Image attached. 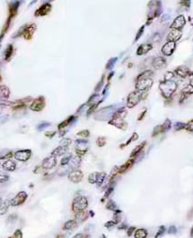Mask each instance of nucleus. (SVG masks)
<instances>
[{"instance_id": "1", "label": "nucleus", "mask_w": 193, "mask_h": 238, "mask_svg": "<svg viewBox=\"0 0 193 238\" xmlns=\"http://www.w3.org/2000/svg\"><path fill=\"white\" fill-rule=\"evenodd\" d=\"M153 72L151 71H146L142 73L137 79L136 83V89L139 92H143L147 90H149L153 84L152 80Z\"/></svg>"}, {"instance_id": "2", "label": "nucleus", "mask_w": 193, "mask_h": 238, "mask_svg": "<svg viewBox=\"0 0 193 238\" xmlns=\"http://www.w3.org/2000/svg\"><path fill=\"white\" fill-rule=\"evenodd\" d=\"M87 207H88V200L85 196H83V195L77 196L72 202V210L75 213L85 210Z\"/></svg>"}, {"instance_id": "3", "label": "nucleus", "mask_w": 193, "mask_h": 238, "mask_svg": "<svg viewBox=\"0 0 193 238\" xmlns=\"http://www.w3.org/2000/svg\"><path fill=\"white\" fill-rule=\"evenodd\" d=\"M176 83L172 81L171 80L169 81H164L160 83V90L162 91L163 96L165 98H170L173 95V93L176 90Z\"/></svg>"}, {"instance_id": "4", "label": "nucleus", "mask_w": 193, "mask_h": 238, "mask_svg": "<svg viewBox=\"0 0 193 238\" xmlns=\"http://www.w3.org/2000/svg\"><path fill=\"white\" fill-rule=\"evenodd\" d=\"M106 178L105 172H93L88 175V182L90 184H96L101 186Z\"/></svg>"}, {"instance_id": "5", "label": "nucleus", "mask_w": 193, "mask_h": 238, "mask_svg": "<svg viewBox=\"0 0 193 238\" xmlns=\"http://www.w3.org/2000/svg\"><path fill=\"white\" fill-rule=\"evenodd\" d=\"M141 94H142V92L136 91L134 92H131L129 95L128 100H127V107L129 108H132L137 105L141 100Z\"/></svg>"}, {"instance_id": "6", "label": "nucleus", "mask_w": 193, "mask_h": 238, "mask_svg": "<svg viewBox=\"0 0 193 238\" xmlns=\"http://www.w3.org/2000/svg\"><path fill=\"white\" fill-rule=\"evenodd\" d=\"M27 197H28V195L25 192H20L12 200H10V205L14 206V207H17V206L24 204Z\"/></svg>"}, {"instance_id": "7", "label": "nucleus", "mask_w": 193, "mask_h": 238, "mask_svg": "<svg viewBox=\"0 0 193 238\" xmlns=\"http://www.w3.org/2000/svg\"><path fill=\"white\" fill-rule=\"evenodd\" d=\"M14 157L16 160L18 161H22V162H25L28 159H30V158L32 157V151L31 150H20L17 151L16 152H14Z\"/></svg>"}, {"instance_id": "8", "label": "nucleus", "mask_w": 193, "mask_h": 238, "mask_svg": "<svg viewBox=\"0 0 193 238\" xmlns=\"http://www.w3.org/2000/svg\"><path fill=\"white\" fill-rule=\"evenodd\" d=\"M68 177L69 181H71L74 184H78L83 180L84 174L81 170L79 169H74L71 170L68 175Z\"/></svg>"}, {"instance_id": "9", "label": "nucleus", "mask_w": 193, "mask_h": 238, "mask_svg": "<svg viewBox=\"0 0 193 238\" xmlns=\"http://www.w3.org/2000/svg\"><path fill=\"white\" fill-rule=\"evenodd\" d=\"M87 141L85 140H77L76 142V144H77V147H76V152H77V156H83L85 155L87 151H88V148H87Z\"/></svg>"}, {"instance_id": "10", "label": "nucleus", "mask_w": 193, "mask_h": 238, "mask_svg": "<svg viewBox=\"0 0 193 238\" xmlns=\"http://www.w3.org/2000/svg\"><path fill=\"white\" fill-rule=\"evenodd\" d=\"M44 107H45V100H44L43 97H40V98L36 99L33 101L31 106H30V108L33 111L40 112V111H41L44 108Z\"/></svg>"}, {"instance_id": "11", "label": "nucleus", "mask_w": 193, "mask_h": 238, "mask_svg": "<svg viewBox=\"0 0 193 238\" xmlns=\"http://www.w3.org/2000/svg\"><path fill=\"white\" fill-rule=\"evenodd\" d=\"M56 165H57V157L52 156V155H50L49 157L44 159L41 163L42 167L45 170L53 168L54 167H56Z\"/></svg>"}, {"instance_id": "12", "label": "nucleus", "mask_w": 193, "mask_h": 238, "mask_svg": "<svg viewBox=\"0 0 193 238\" xmlns=\"http://www.w3.org/2000/svg\"><path fill=\"white\" fill-rule=\"evenodd\" d=\"M136 162V159L135 158H130L127 162L123 164L122 166H121L120 167H118V175H121L126 173L127 171H129L133 166H134Z\"/></svg>"}, {"instance_id": "13", "label": "nucleus", "mask_w": 193, "mask_h": 238, "mask_svg": "<svg viewBox=\"0 0 193 238\" xmlns=\"http://www.w3.org/2000/svg\"><path fill=\"white\" fill-rule=\"evenodd\" d=\"M175 47H176V43L175 42H173V41H168L167 43H165L164 47L162 48V52L163 54L165 55V56H171L173 51L175 49Z\"/></svg>"}, {"instance_id": "14", "label": "nucleus", "mask_w": 193, "mask_h": 238, "mask_svg": "<svg viewBox=\"0 0 193 238\" xmlns=\"http://www.w3.org/2000/svg\"><path fill=\"white\" fill-rule=\"evenodd\" d=\"M110 124H112L114 125L115 127L119 128V129H121L123 131H125L126 129H127V123H126L123 119H120V118H112L111 120L109 122Z\"/></svg>"}, {"instance_id": "15", "label": "nucleus", "mask_w": 193, "mask_h": 238, "mask_svg": "<svg viewBox=\"0 0 193 238\" xmlns=\"http://www.w3.org/2000/svg\"><path fill=\"white\" fill-rule=\"evenodd\" d=\"M184 24H185V18L183 15H180L173 21V23L172 24L170 28L173 30H180L184 26Z\"/></svg>"}, {"instance_id": "16", "label": "nucleus", "mask_w": 193, "mask_h": 238, "mask_svg": "<svg viewBox=\"0 0 193 238\" xmlns=\"http://www.w3.org/2000/svg\"><path fill=\"white\" fill-rule=\"evenodd\" d=\"M1 167L5 170V171H8V172H12V171H14L16 168V163L14 162V160L12 159H7L6 161H5Z\"/></svg>"}, {"instance_id": "17", "label": "nucleus", "mask_w": 193, "mask_h": 238, "mask_svg": "<svg viewBox=\"0 0 193 238\" xmlns=\"http://www.w3.org/2000/svg\"><path fill=\"white\" fill-rule=\"evenodd\" d=\"M51 10V5L49 4H45L41 5L40 8L35 12V15L37 16H43L48 14Z\"/></svg>"}, {"instance_id": "18", "label": "nucleus", "mask_w": 193, "mask_h": 238, "mask_svg": "<svg viewBox=\"0 0 193 238\" xmlns=\"http://www.w3.org/2000/svg\"><path fill=\"white\" fill-rule=\"evenodd\" d=\"M90 216H89V212L85 211V210H83V211H79V212H77L75 213V220L78 223H82V222H85Z\"/></svg>"}, {"instance_id": "19", "label": "nucleus", "mask_w": 193, "mask_h": 238, "mask_svg": "<svg viewBox=\"0 0 193 238\" xmlns=\"http://www.w3.org/2000/svg\"><path fill=\"white\" fill-rule=\"evenodd\" d=\"M181 32L180 30H173V31L168 34L167 40L175 42L181 38Z\"/></svg>"}, {"instance_id": "20", "label": "nucleus", "mask_w": 193, "mask_h": 238, "mask_svg": "<svg viewBox=\"0 0 193 238\" xmlns=\"http://www.w3.org/2000/svg\"><path fill=\"white\" fill-rule=\"evenodd\" d=\"M68 152V147L58 146V148L55 149V150L52 151V152H51V155L55 156V157H59V156L66 155Z\"/></svg>"}, {"instance_id": "21", "label": "nucleus", "mask_w": 193, "mask_h": 238, "mask_svg": "<svg viewBox=\"0 0 193 238\" xmlns=\"http://www.w3.org/2000/svg\"><path fill=\"white\" fill-rule=\"evenodd\" d=\"M68 164L70 165V168L71 170L74 169H78L80 165H81V158L80 156H75V157H72V159H70Z\"/></svg>"}, {"instance_id": "22", "label": "nucleus", "mask_w": 193, "mask_h": 238, "mask_svg": "<svg viewBox=\"0 0 193 238\" xmlns=\"http://www.w3.org/2000/svg\"><path fill=\"white\" fill-rule=\"evenodd\" d=\"M146 144V142L145 141V142L141 143L139 145H137V146L134 149V150L132 151V152H131V154H130V158H136L139 153L142 152V151H143V149L145 148Z\"/></svg>"}, {"instance_id": "23", "label": "nucleus", "mask_w": 193, "mask_h": 238, "mask_svg": "<svg viewBox=\"0 0 193 238\" xmlns=\"http://www.w3.org/2000/svg\"><path fill=\"white\" fill-rule=\"evenodd\" d=\"M152 45L151 44H143V45H141L137 51V55H145L146 54L147 52H149L151 49H152Z\"/></svg>"}, {"instance_id": "24", "label": "nucleus", "mask_w": 193, "mask_h": 238, "mask_svg": "<svg viewBox=\"0 0 193 238\" xmlns=\"http://www.w3.org/2000/svg\"><path fill=\"white\" fill-rule=\"evenodd\" d=\"M165 65V60L163 57H156L153 60V66L155 69H160Z\"/></svg>"}, {"instance_id": "25", "label": "nucleus", "mask_w": 193, "mask_h": 238, "mask_svg": "<svg viewBox=\"0 0 193 238\" xmlns=\"http://www.w3.org/2000/svg\"><path fill=\"white\" fill-rule=\"evenodd\" d=\"M148 235V232L146 229L139 228L136 229L134 233V238H146Z\"/></svg>"}, {"instance_id": "26", "label": "nucleus", "mask_w": 193, "mask_h": 238, "mask_svg": "<svg viewBox=\"0 0 193 238\" xmlns=\"http://www.w3.org/2000/svg\"><path fill=\"white\" fill-rule=\"evenodd\" d=\"M35 29H36L35 24H31V25H30V26L25 30V32H24V38H25L26 40H30V39L32 38L33 34L34 33Z\"/></svg>"}, {"instance_id": "27", "label": "nucleus", "mask_w": 193, "mask_h": 238, "mask_svg": "<svg viewBox=\"0 0 193 238\" xmlns=\"http://www.w3.org/2000/svg\"><path fill=\"white\" fill-rule=\"evenodd\" d=\"M77 225V222L75 220V219H71V220H68L66 221L64 226H63V230H72L74 229Z\"/></svg>"}, {"instance_id": "28", "label": "nucleus", "mask_w": 193, "mask_h": 238, "mask_svg": "<svg viewBox=\"0 0 193 238\" xmlns=\"http://www.w3.org/2000/svg\"><path fill=\"white\" fill-rule=\"evenodd\" d=\"M10 206V200H5L2 202L0 205V215H4L8 210V208Z\"/></svg>"}, {"instance_id": "29", "label": "nucleus", "mask_w": 193, "mask_h": 238, "mask_svg": "<svg viewBox=\"0 0 193 238\" xmlns=\"http://www.w3.org/2000/svg\"><path fill=\"white\" fill-rule=\"evenodd\" d=\"M127 116V110H126L124 108H120L119 110H117L114 113L112 118H120V119H124V117Z\"/></svg>"}, {"instance_id": "30", "label": "nucleus", "mask_w": 193, "mask_h": 238, "mask_svg": "<svg viewBox=\"0 0 193 238\" xmlns=\"http://www.w3.org/2000/svg\"><path fill=\"white\" fill-rule=\"evenodd\" d=\"M175 73H176L177 75H179L180 77L184 78V77H186V76L188 75V74H189V70H188L186 67H183V66H181V67L177 68V69L175 70Z\"/></svg>"}, {"instance_id": "31", "label": "nucleus", "mask_w": 193, "mask_h": 238, "mask_svg": "<svg viewBox=\"0 0 193 238\" xmlns=\"http://www.w3.org/2000/svg\"><path fill=\"white\" fill-rule=\"evenodd\" d=\"M106 209L108 210H112V211H116L117 210H119L118 205L116 204V202L112 200H110L109 202L106 204Z\"/></svg>"}, {"instance_id": "32", "label": "nucleus", "mask_w": 193, "mask_h": 238, "mask_svg": "<svg viewBox=\"0 0 193 238\" xmlns=\"http://www.w3.org/2000/svg\"><path fill=\"white\" fill-rule=\"evenodd\" d=\"M12 157H14V153L11 151L0 152V159H10Z\"/></svg>"}, {"instance_id": "33", "label": "nucleus", "mask_w": 193, "mask_h": 238, "mask_svg": "<svg viewBox=\"0 0 193 238\" xmlns=\"http://www.w3.org/2000/svg\"><path fill=\"white\" fill-rule=\"evenodd\" d=\"M73 119H74V116H69L68 119H66V120L63 121L61 124H58V129H59V130H61V129H63V128L66 127V126H68V125H69V124H71V122L73 121Z\"/></svg>"}, {"instance_id": "34", "label": "nucleus", "mask_w": 193, "mask_h": 238, "mask_svg": "<svg viewBox=\"0 0 193 238\" xmlns=\"http://www.w3.org/2000/svg\"><path fill=\"white\" fill-rule=\"evenodd\" d=\"M72 157H73L72 154H68V153H66V155L65 156V157H63V159L60 161V166L64 167V166L68 165V163H69L70 159H72Z\"/></svg>"}, {"instance_id": "35", "label": "nucleus", "mask_w": 193, "mask_h": 238, "mask_svg": "<svg viewBox=\"0 0 193 238\" xmlns=\"http://www.w3.org/2000/svg\"><path fill=\"white\" fill-rule=\"evenodd\" d=\"M137 139H138V134H137V132H134V133H133V134L131 135L130 139H129V140L128 141L127 143H124V144H121V149H123L124 147L128 146V145H129V144H130V143H131L132 142H135V141H137Z\"/></svg>"}, {"instance_id": "36", "label": "nucleus", "mask_w": 193, "mask_h": 238, "mask_svg": "<svg viewBox=\"0 0 193 238\" xmlns=\"http://www.w3.org/2000/svg\"><path fill=\"white\" fill-rule=\"evenodd\" d=\"M122 213V211L121 210H117L116 211H114V215H113V217H114V221L116 224H120L121 221V214Z\"/></svg>"}, {"instance_id": "37", "label": "nucleus", "mask_w": 193, "mask_h": 238, "mask_svg": "<svg viewBox=\"0 0 193 238\" xmlns=\"http://www.w3.org/2000/svg\"><path fill=\"white\" fill-rule=\"evenodd\" d=\"M113 189H114V185H111V186H110V187H108L107 188V190L105 191V192H104V195H103V197L102 198V202H104V200L110 195V193L112 192V191H113Z\"/></svg>"}, {"instance_id": "38", "label": "nucleus", "mask_w": 193, "mask_h": 238, "mask_svg": "<svg viewBox=\"0 0 193 238\" xmlns=\"http://www.w3.org/2000/svg\"><path fill=\"white\" fill-rule=\"evenodd\" d=\"M165 231H166V229H165V226H161V227H159L157 233L155 234V235H154V238H160V237H162L163 235H165Z\"/></svg>"}, {"instance_id": "39", "label": "nucleus", "mask_w": 193, "mask_h": 238, "mask_svg": "<svg viewBox=\"0 0 193 238\" xmlns=\"http://www.w3.org/2000/svg\"><path fill=\"white\" fill-rule=\"evenodd\" d=\"M170 128H171V121L167 119V120L162 124V132H165L168 131Z\"/></svg>"}, {"instance_id": "40", "label": "nucleus", "mask_w": 193, "mask_h": 238, "mask_svg": "<svg viewBox=\"0 0 193 238\" xmlns=\"http://www.w3.org/2000/svg\"><path fill=\"white\" fill-rule=\"evenodd\" d=\"M96 144L99 147H103L106 144V139L104 137H99L97 141H96Z\"/></svg>"}, {"instance_id": "41", "label": "nucleus", "mask_w": 193, "mask_h": 238, "mask_svg": "<svg viewBox=\"0 0 193 238\" xmlns=\"http://www.w3.org/2000/svg\"><path fill=\"white\" fill-rule=\"evenodd\" d=\"M77 136H80V137H83V138H87L90 135V132H89L88 130H83V131H80L77 132Z\"/></svg>"}, {"instance_id": "42", "label": "nucleus", "mask_w": 193, "mask_h": 238, "mask_svg": "<svg viewBox=\"0 0 193 238\" xmlns=\"http://www.w3.org/2000/svg\"><path fill=\"white\" fill-rule=\"evenodd\" d=\"M159 133H162V125H157L156 127L154 129V132L152 133V136L153 137L157 136Z\"/></svg>"}, {"instance_id": "43", "label": "nucleus", "mask_w": 193, "mask_h": 238, "mask_svg": "<svg viewBox=\"0 0 193 238\" xmlns=\"http://www.w3.org/2000/svg\"><path fill=\"white\" fill-rule=\"evenodd\" d=\"M72 143V141L71 139H68V138H66V139H63L61 142H60V145L59 146H65V147H68Z\"/></svg>"}, {"instance_id": "44", "label": "nucleus", "mask_w": 193, "mask_h": 238, "mask_svg": "<svg viewBox=\"0 0 193 238\" xmlns=\"http://www.w3.org/2000/svg\"><path fill=\"white\" fill-rule=\"evenodd\" d=\"M8 238H23V233H22L20 229H17L16 231L14 232V234Z\"/></svg>"}, {"instance_id": "45", "label": "nucleus", "mask_w": 193, "mask_h": 238, "mask_svg": "<svg viewBox=\"0 0 193 238\" xmlns=\"http://www.w3.org/2000/svg\"><path fill=\"white\" fill-rule=\"evenodd\" d=\"M8 179H9V176L8 175L0 173V184H3V183L7 182V181H8Z\"/></svg>"}, {"instance_id": "46", "label": "nucleus", "mask_w": 193, "mask_h": 238, "mask_svg": "<svg viewBox=\"0 0 193 238\" xmlns=\"http://www.w3.org/2000/svg\"><path fill=\"white\" fill-rule=\"evenodd\" d=\"M44 171H45V169L42 167V166H37L33 170V173L34 174H41L44 172Z\"/></svg>"}, {"instance_id": "47", "label": "nucleus", "mask_w": 193, "mask_h": 238, "mask_svg": "<svg viewBox=\"0 0 193 238\" xmlns=\"http://www.w3.org/2000/svg\"><path fill=\"white\" fill-rule=\"evenodd\" d=\"M117 224L115 223V221L114 220H112V221H108V222H106L105 224H104V227H107V228H110V227H115Z\"/></svg>"}, {"instance_id": "48", "label": "nucleus", "mask_w": 193, "mask_h": 238, "mask_svg": "<svg viewBox=\"0 0 193 238\" xmlns=\"http://www.w3.org/2000/svg\"><path fill=\"white\" fill-rule=\"evenodd\" d=\"M167 232H168V234H170V235H174V234L177 233V228H176L174 226H171V227L168 228Z\"/></svg>"}, {"instance_id": "49", "label": "nucleus", "mask_w": 193, "mask_h": 238, "mask_svg": "<svg viewBox=\"0 0 193 238\" xmlns=\"http://www.w3.org/2000/svg\"><path fill=\"white\" fill-rule=\"evenodd\" d=\"M185 128H186V124H184L178 123L177 124H175V130H177V131L181 130V129H185Z\"/></svg>"}, {"instance_id": "50", "label": "nucleus", "mask_w": 193, "mask_h": 238, "mask_svg": "<svg viewBox=\"0 0 193 238\" xmlns=\"http://www.w3.org/2000/svg\"><path fill=\"white\" fill-rule=\"evenodd\" d=\"M135 230H136V227H129L127 230V235L128 236H131L133 235V233L135 232Z\"/></svg>"}, {"instance_id": "51", "label": "nucleus", "mask_w": 193, "mask_h": 238, "mask_svg": "<svg viewBox=\"0 0 193 238\" xmlns=\"http://www.w3.org/2000/svg\"><path fill=\"white\" fill-rule=\"evenodd\" d=\"M173 73H172V72H169V73H166V74L165 75V81H169V80H171L172 79L173 77Z\"/></svg>"}, {"instance_id": "52", "label": "nucleus", "mask_w": 193, "mask_h": 238, "mask_svg": "<svg viewBox=\"0 0 193 238\" xmlns=\"http://www.w3.org/2000/svg\"><path fill=\"white\" fill-rule=\"evenodd\" d=\"M146 110H144L142 113H141V115H139V116H138V118H137V120L138 121H140V120H142V119L145 117V116H146Z\"/></svg>"}, {"instance_id": "53", "label": "nucleus", "mask_w": 193, "mask_h": 238, "mask_svg": "<svg viewBox=\"0 0 193 238\" xmlns=\"http://www.w3.org/2000/svg\"><path fill=\"white\" fill-rule=\"evenodd\" d=\"M118 229H120V230H121V229H127V225L124 224V223H121V224L118 227Z\"/></svg>"}, {"instance_id": "54", "label": "nucleus", "mask_w": 193, "mask_h": 238, "mask_svg": "<svg viewBox=\"0 0 193 238\" xmlns=\"http://www.w3.org/2000/svg\"><path fill=\"white\" fill-rule=\"evenodd\" d=\"M56 134V132H46L45 133V135L49 138H51V137H53L54 135Z\"/></svg>"}, {"instance_id": "55", "label": "nucleus", "mask_w": 193, "mask_h": 238, "mask_svg": "<svg viewBox=\"0 0 193 238\" xmlns=\"http://www.w3.org/2000/svg\"><path fill=\"white\" fill-rule=\"evenodd\" d=\"M84 236V234H77L76 235H74L73 238H82Z\"/></svg>"}, {"instance_id": "56", "label": "nucleus", "mask_w": 193, "mask_h": 238, "mask_svg": "<svg viewBox=\"0 0 193 238\" xmlns=\"http://www.w3.org/2000/svg\"><path fill=\"white\" fill-rule=\"evenodd\" d=\"M190 86L193 87V73L190 75Z\"/></svg>"}, {"instance_id": "57", "label": "nucleus", "mask_w": 193, "mask_h": 238, "mask_svg": "<svg viewBox=\"0 0 193 238\" xmlns=\"http://www.w3.org/2000/svg\"><path fill=\"white\" fill-rule=\"evenodd\" d=\"M56 238H65V235H64L63 234H58V235L56 236Z\"/></svg>"}, {"instance_id": "58", "label": "nucleus", "mask_w": 193, "mask_h": 238, "mask_svg": "<svg viewBox=\"0 0 193 238\" xmlns=\"http://www.w3.org/2000/svg\"><path fill=\"white\" fill-rule=\"evenodd\" d=\"M82 238H91V235L88 234H84V236Z\"/></svg>"}, {"instance_id": "59", "label": "nucleus", "mask_w": 193, "mask_h": 238, "mask_svg": "<svg viewBox=\"0 0 193 238\" xmlns=\"http://www.w3.org/2000/svg\"><path fill=\"white\" fill-rule=\"evenodd\" d=\"M89 216H90V217H93V216H94V212L92 211V210H90V211H89Z\"/></svg>"}, {"instance_id": "60", "label": "nucleus", "mask_w": 193, "mask_h": 238, "mask_svg": "<svg viewBox=\"0 0 193 238\" xmlns=\"http://www.w3.org/2000/svg\"><path fill=\"white\" fill-rule=\"evenodd\" d=\"M190 236L193 238V227H192V228H191V230H190Z\"/></svg>"}, {"instance_id": "61", "label": "nucleus", "mask_w": 193, "mask_h": 238, "mask_svg": "<svg viewBox=\"0 0 193 238\" xmlns=\"http://www.w3.org/2000/svg\"><path fill=\"white\" fill-rule=\"evenodd\" d=\"M101 238H107V237H106V235H102L101 236Z\"/></svg>"}, {"instance_id": "62", "label": "nucleus", "mask_w": 193, "mask_h": 238, "mask_svg": "<svg viewBox=\"0 0 193 238\" xmlns=\"http://www.w3.org/2000/svg\"><path fill=\"white\" fill-rule=\"evenodd\" d=\"M2 202H3V200H2V199H1V198H0V205H1V203H2Z\"/></svg>"}, {"instance_id": "63", "label": "nucleus", "mask_w": 193, "mask_h": 238, "mask_svg": "<svg viewBox=\"0 0 193 238\" xmlns=\"http://www.w3.org/2000/svg\"><path fill=\"white\" fill-rule=\"evenodd\" d=\"M1 166H2V165H1V164H0V167H1Z\"/></svg>"}]
</instances>
